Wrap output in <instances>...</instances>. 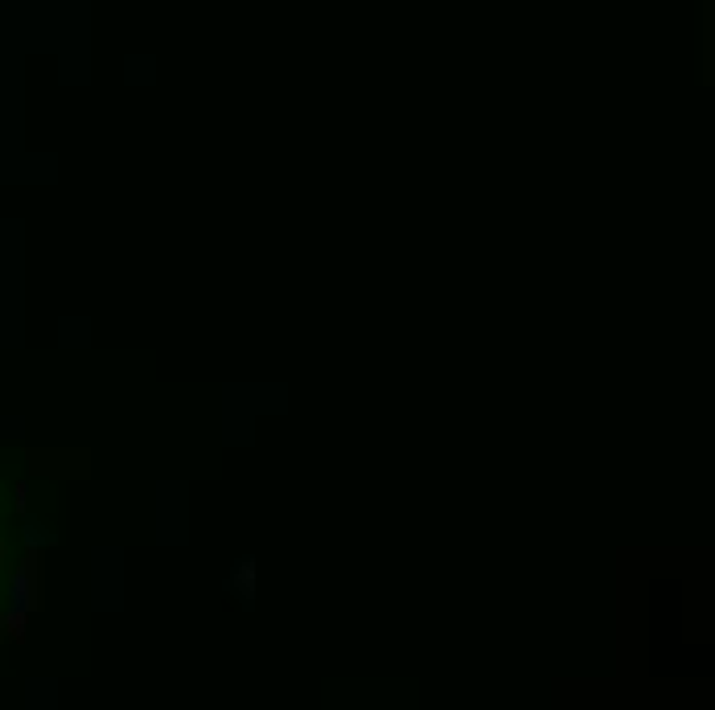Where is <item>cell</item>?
I'll return each mask as SVG.
<instances>
[{
  "label": "cell",
  "instance_id": "6da1fadb",
  "mask_svg": "<svg viewBox=\"0 0 715 710\" xmlns=\"http://www.w3.org/2000/svg\"><path fill=\"white\" fill-rule=\"evenodd\" d=\"M4 628H9L13 637H21V616H13V620H4Z\"/></svg>",
  "mask_w": 715,
  "mask_h": 710
}]
</instances>
